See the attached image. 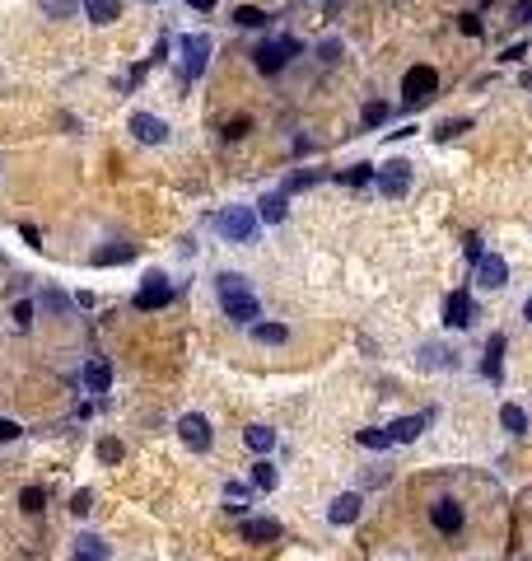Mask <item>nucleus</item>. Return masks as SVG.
<instances>
[{"label": "nucleus", "instance_id": "f257e3e1", "mask_svg": "<svg viewBox=\"0 0 532 561\" xmlns=\"http://www.w3.org/2000/svg\"><path fill=\"white\" fill-rule=\"evenodd\" d=\"M215 290H220V309L233 323H257V318H262V304H257L253 285H248L238 271H220V276H215Z\"/></svg>", "mask_w": 532, "mask_h": 561}, {"label": "nucleus", "instance_id": "f03ea898", "mask_svg": "<svg viewBox=\"0 0 532 561\" xmlns=\"http://www.w3.org/2000/svg\"><path fill=\"white\" fill-rule=\"evenodd\" d=\"M215 229H220L229 244H253L257 239V211L253 206H224L215 215Z\"/></svg>", "mask_w": 532, "mask_h": 561}, {"label": "nucleus", "instance_id": "7ed1b4c3", "mask_svg": "<svg viewBox=\"0 0 532 561\" xmlns=\"http://www.w3.org/2000/svg\"><path fill=\"white\" fill-rule=\"evenodd\" d=\"M430 94H439V70L421 61V66H411L406 75H401V103H406V108H421Z\"/></svg>", "mask_w": 532, "mask_h": 561}, {"label": "nucleus", "instance_id": "20e7f679", "mask_svg": "<svg viewBox=\"0 0 532 561\" xmlns=\"http://www.w3.org/2000/svg\"><path fill=\"white\" fill-rule=\"evenodd\" d=\"M182 80H196L201 70L211 66V38L206 33H182Z\"/></svg>", "mask_w": 532, "mask_h": 561}, {"label": "nucleus", "instance_id": "39448f33", "mask_svg": "<svg viewBox=\"0 0 532 561\" xmlns=\"http://www.w3.org/2000/svg\"><path fill=\"white\" fill-rule=\"evenodd\" d=\"M168 300H173V285H168L164 271H150V276L140 280V290H135V309H140V314H155Z\"/></svg>", "mask_w": 532, "mask_h": 561}, {"label": "nucleus", "instance_id": "423d86ee", "mask_svg": "<svg viewBox=\"0 0 532 561\" xmlns=\"http://www.w3.org/2000/svg\"><path fill=\"white\" fill-rule=\"evenodd\" d=\"M294 52H299V38H276V43H262L253 56H257V70H262V75H276Z\"/></svg>", "mask_w": 532, "mask_h": 561}, {"label": "nucleus", "instance_id": "0eeeda50", "mask_svg": "<svg viewBox=\"0 0 532 561\" xmlns=\"http://www.w3.org/2000/svg\"><path fill=\"white\" fill-rule=\"evenodd\" d=\"M131 131H135L140 146H164L168 141V122L155 117V112H131Z\"/></svg>", "mask_w": 532, "mask_h": 561}, {"label": "nucleus", "instance_id": "6e6552de", "mask_svg": "<svg viewBox=\"0 0 532 561\" xmlns=\"http://www.w3.org/2000/svg\"><path fill=\"white\" fill-rule=\"evenodd\" d=\"M177 435H182V445L187 449H211V421H206V416L201 412H187L182 416V421H177Z\"/></svg>", "mask_w": 532, "mask_h": 561}, {"label": "nucleus", "instance_id": "1a4fd4ad", "mask_svg": "<svg viewBox=\"0 0 532 561\" xmlns=\"http://www.w3.org/2000/svg\"><path fill=\"white\" fill-rule=\"evenodd\" d=\"M411 187V164H383L378 168V192H383V197H401V192Z\"/></svg>", "mask_w": 532, "mask_h": 561}, {"label": "nucleus", "instance_id": "9d476101", "mask_svg": "<svg viewBox=\"0 0 532 561\" xmlns=\"http://www.w3.org/2000/svg\"><path fill=\"white\" fill-rule=\"evenodd\" d=\"M477 280L486 285V290H499V285L509 280V262L495 258V253H481L477 258Z\"/></svg>", "mask_w": 532, "mask_h": 561}, {"label": "nucleus", "instance_id": "9b49d317", "mask_svg": "<svg viewBox=\"0 0 532 561\" xmlns=\"http://www.w3.org/2000/svg\"><path fill=\"white\" fill-rule=\"evenodd\" d=\"M430 426V412H421V416H401V421H392L388 426V440L392 445H411V440H421V430Z\"/></svg>", "mask_w": 532, "mask_h": 561}, {"label": "nucleus", "instance_id": "f8f14e48", "mask_svg": "<svg viewBox=\"0 0 532 561\" xmlns=\"http://www.w3.org/2000/svg\"><path fill=\"white\" fill-rule=\"evenodd\" d=\"M443 323H448V327H467V323H472V295H467V290L448 295V304H443Z\"/></svg>", "mask_w": 532, "mask_h": 561}, {"label": "nucleus", "instance_id": "ddd939ff", "mask_svg": "<svg viewBox=\"0 0 532 561\" xmlns=\"http://www.w3.org/2000/svg\"><path fill=\"white\" fill-rule=\"evenodd\" d=\"M360 510H365V501H360V496L355 491H345V496H336L332 501V510H327V519H332V524H355V519H360Z\"/></svg>", "mask_w": 532, "mask_h": 561}, {"label": "nucleus", "instance_id": "4468645a", "mask_svg": "<svg viewBox=\"0 0 532 561\" xmlns=\"http://www.w3.org/2000/svg\"><path fill=\"white\" fill-rule=\"evenodd\" d=\"M430 519H434L439 533H458V528H462V505H458V501H439L430 510Z\"/></svg>", "mask_w": 532, "mask_h": 561}, {"label": "nucleus", "instance_id": "2eb2a0df", "mask_svg": "<svg viewBox=\"0 0 532 561\" xmlns=\"http://www.w3.org/2000/svg\"><path fill=\"white\" fill-rule=\"evenodd\" d=\"M84 388H89V393H108V388H112V365H108V360L94 356V360L84 365Z\"/></svg>", "mask_w": 532, "mask_h": 561}, {"label": "nucleus", "instance_id": "dca6fc26", "mask_svg": "<svg viewBox=\"0 0 532 561\" xmlns=\"http://www.w3.org/2000/svg\"><path fill=\"white\" fill-rule=\"evenodd\" d=\"M499 374H504V332H490V342H486V379L499 383Z\"/></svg>", "mask_w": 532, "mask_h": 561}, {"label": "nucleus", "instance_id": "f3484780", "mask_svg": "<svg viewBox=\"0 0 532 561\" xmlns=\"http://www.w3.org/2000/svg\"><path fill=\"white\" fill-rule=\"evenodd\" d=\"M285 192H271V197H262V202H257V220H266V224H280L285 220Z\"/></svg>", "mask_w": 532, "mask_h": 561}, {"label": "nucleus", "instance_id": "a211bd4d", "mask_svg": "<svg viewBox=\"0 0 532 561\" xmlns=\"http://www.w3.org/2000/svg\"><path fill=\"white\" fill-rule=\"evenodd\" d=\"M135 258V248L131 244H108V248H99V253H94V267H117V262H131Z\"/></svg>", "mask_w": 532, "mask_h": 561}, {"label": "nucleus", "instance_id": "6ab92c4d", "mask_svg": "<svg viewBox=\"0 0 532 561\" xmlns=\"http://www.w3.org/2000/svg\"><path fill=\"white\" fill-rule=\"evenodd\" d=\"M243 538L248 543H276L280 538V524H276V519H248V524H243Z\"/></svg>", "mask_w": 532, "mask_h": 561}, {"label": "nucleus", "instance_id": "aec40b11", "mask_svg": "<svg viewBox=\"0 0 532 561\" xmlns=\"http://www.w3.org/2000/svg\"><path fill=\"white\" fill-rule=\"evenodd\" d=\"M243 440H248L253 454H271V449H276V430H271V426H248Z\"/></svg>", "mask_w": 532, "mask_h": 561}, {"label": "nucleus", "instance_id": "412c9836", "mask_svg": "<svg viewBox=\"0 0 532 561\" xmlns=\"http://www.w3.org/2000/svg\"><path fill=\"white\" fill-rule=\"evenodd\" d=\"M84 14H89V23H112L122 14V5L117 0H84Z\"/></svg>", "mask_w": 532, "mask_h": 561}, {"label": "nucleus", "instance_id": "4be33fe9", "mask_svg": "<svg viewBox=\"0 0 532 561\" xmlns=\"http://www.w3.org/2000/svg\"><path fill=\"white\" fill-rule=\"evenodd\" d=\"M253 337L262 342V347H280V342L289 337V327L285 323H253Z\"/></svg>", "mask_w": 532, "mask_h": 561}, {"label": "nucleus", "instance_id": "5701e85b", "mask_svg": "<svg viewBox=\"0 0 532 561\" xmlns=\"http://www.w3.org/2000/svg\"><path fill=\"white\" fill-rule=\"evenodd\" d=\"M499 426L509 430V435H523V430H528V412H523V407H499Z\"/></svg>", "mask_w": 532, "mask_h": 561}, {"label": "nucleus", "instance_id": "b1692460", "mask_svg": "<svg viewBox=\"0 0 532 561\" xmlns=\"http://www.w3.org/2000/svg\"><path fill=\"white\" fill-rule=\"evenodd\" d=\"M38 5H43L47 19H75L79 14V0H38Z\"/></svg>", "mask_w": 532, "mask_h": 561}, {"label": "nucleus", "instance_id": "393cba45", "mask_svg": "<svg viewBox=\"0 0 532 561\" xmlns=\"http://www.w3.org/2000/svg\"><path fill=\"white\" fill-rule=\"evenodd\" d=\"M75 557H79V561H108V543H99V538H79V543H75Z\"/></svg>", "mask_w": 532, "mask_h": 561}, {"label": "nucleus", "instance_id": "a878e982", "mask_svg": "<svg viewBox=\"0 0 532 561\" xmlns=\"http://www.w3.org/2000/svg\"><path fill=\"white\" fill-rule=\"evenodd\" d=\"M19 505H23V515H43V505H47V491H43V486H23Z\"/></svg>", "mask_w": 532, "mask_h": 561}, {"label": "nucleus", "instance_id": "bb28decb", "mask_svg": "<svg viewBox=\"0 0 532 561\" xmlns=\"http://www.w3.org/2000/svg\"><path fill=\"white\" fill-rule=\"evenodd\" d=\"M233 23H238V28H262L266 14L257 10V5H238V10H233Z\"/></svg>", "mask_w": 532, "mask_h": 561}, {"label": "nucleus", "instance_id": "cd10ccee", "mask_svg": "<svg viewBox=\"0 0 532 561\" xmlns=\"http://www.w3.org/2000/svg\"><path fill=\"white\" fill-rule=\"evenodd\" d=\"M369 178H374V164H350V168L341 173V183H345V187H365Z\"/></svg>", "mask_w": 532, "mask_h": 561}, {"label": "nucleus", "instance_id": "c85d7f7f", "mask_svg": "<svg viewBox=\"0 0 532 561\" xmlns=\"http://www.w3.org/2000/svg\"><path fill=\"white\" fill-rule=\"evenodd\" d=\"M253 482L262 486V491H276V468H271V463H253Z\"/></svg>", "mask_w": 532, "mask_h": 561}, {"label": "nucleus", "instance_id": "c756f323", "mask_svg": "<svg viewBox=\"0 0 532 561\" xmlns=\"http://www.w3.org/2000/svg\"><path fill=\"white\" fill-rule=\"evenodd\" d=\"M383 122H388V103L374 99V103L365 108V126H383Z\"/></svg>", "mask_w": 532, "mask_h": 561}, {"label": "nucleus", "instance_id": "7c9ffc66", "mask_svg": "<svg viewBox=\"0 0 532 561\" xmlns=\"http://www.w3.org/2000/svg\"><path fill=\"white\" fill-rule=\"evenodd\" d=\"M99 459L103 463H122V440H99Z\"/></svg>", "mask_w": 532, "mask_h": 561}, {"label": "nucleus", "instance_id": "2f4dec72", "mask_svg": "<svg viewBox=\"0 0 532 561\" xmlns=\"http://www.w3.org/2000/svg\"><path fill=\"white\" fill-rule=\"evenodd\" d=\"M360 445L365 449H388L392 440H388V430H360Z\"/></svg>", "mask_w": 532, "mask_h": 561}, {"label": "nucleus", "instance_id": "473e14b6", "mask_svg": "<svg viewBox=\"0 0 532 561\" xmlns=\"http://www.w3.org/2000/svg\"><path fill=\"white\" fill-rule=\"evenodd\" d=\"M14 327H19V332H23V327H28V323H33V304H28V300H19V304H14Z\"/></svg>", "mask_w": 532, "mask_h": 561}, {"label": "nucleus", "instance_id": "72a5a7b5", "mask_svg": "<svg viewBox=\"0 0 532 561\" xmlns=\"http://www.w3.org/2000/svg\"><path fill=\"white\" fill-rule=\"evenodd\" d=\"M462 131H467V122L458 117V122H443L439 131H434V141H453V136H462Z\"/></svg>", "mask_w": 532, "mask_h": 561}, {"label": "nucleus", "instance_id": "f704fd0d", "mask_svg": "<svg viewBox=\"0 0 532 561\" xmlns=\"http://www.w3.org/2000/svg\"><path fill=\"white\" fill-rule=\"evenodd\" d=\"M70 510H75V515H89V510H94V491H75L70 496Z\"/></svg>", "mask_w": 532, "mask_h": 561}, {"label": "nucleus", "instance_id": "c9c22d12", "mask_svg": "<svg viewBox=\"0 0 532 561\" xmlns=\"http://www.w3.org/2000/svg\"><path fill=\"white\" fill-rule=\"evenodd\" d=\"M458 28H462L467 38H481V19H477V14H462V19H458Z\"/></svg>", "mask_w": 532, "mask_h": 561}, {"label": "nucleus", "instance_id": "e433bc0d", "mask_svg": "<svg viewBox=\"0 0 532 561\" xmlns=\"http://www.w3.org/2000/svg\"><path fill=\"white\" fill-rule=\"evenodd\" d=\"M23 430H19V421H5V416H0V445H5V440H19Z\"/></svg>", "mask_w": 532, "mask_h": 561}, {"label": "nucleus", "instance_id": "4c0bfd02", "mask_svg": "<svg viewBox=\"0 0 532 561\" xmlns=\"http://www.w3.org/2000/svg\"><path fill=\"white\" fill-rule=\"evenodd\" d=\"M322 173H294V178H289V192H299V187H313V183H318Z\"/></svg>", "mask_w": 532, "mask_h": 561}, {"label": "nucleus", "instance_id": "58836bf2", "mask_svg": "<svg viewBox=\"0 0 532 561\" xmlns=\"http://www.w3.org/2000/svg\"><path fill=\"white\" fill-rule=\"evenodd\" d=\"M318 56H322V61H336V56H341V43H336V38H332V43H322Z\"/></svg>", "mask_w": 532, "mask_h": 561}, {"label": "nucleus", "instance_id": "ea45409f", "mask_svg": "<svg viewBox=\"0 0 532 561\" xmlns=\"http://www.w3.org/2000/svg\"><path fill=\"white\" fill-rule=\"evenodd\" d=\"M514 19H519V23H532V0H519V5H514Z\"/></svg>", "mask_w": 532, "mask_h": 561}, {"label": "nucleus", "instance_id": "a19ab883", "mask_svg": "<svg viewBox=\"0 0 532 561\" xmlns=\"http://www.w3.org/2000/svg\"><path fill=\"white\" fill-rule=\"evenodd\" d=\"M19 234H23V244H28V248H43V234H38V229H33V224H23V229H19Z\"/></svg>", "mask_w": 532, "mask_h": 561}, {"label": "nucleus", "instance_id": "79ce46f5", "mask_svg": "<svg viewBox=\"0 0 532 561\" xmlns=\"http://www.w3.org/2000/svg\"><path fill=\"white\" fill-rule=\"evenodd\" d=\"M224 496H229V501H243L248 486H243V482H229V486H224Z\"/></svg>", "mask_w": 532, "mask_h": 561}, {"label": "nucleus", "instance_id": "37998d69", "mask_svg": "<svg viewBox=\"0 0 532 561\" xmlns=\"http://www.w3.org/2000/svg\"><path fill=\"white\" fill-rule=\"evenodd\" d=\"M243 131H248V117H238V122H229V131H224V136H229V141H238Z\"/></svg>", "mask_w": 532, "mask_h": 561}, {"label": "nucleus", "instance_id": "c03bdc74", "mask_svg": "<svg viewBox=\"0 0 532 561\" xmlns=\"http://www.w3.org/2000/svg\"><path fill=\"white\" fill-rule=\"evenodd\" d=\"M481 253H486V248H481V239H477V234H472V239H467V258L477 262V258H481Z\"/></svg>", "mask_w": 532, "mask_h": 561}, {"label": "nucleus", "instance_id": "a18cd8bd", "mask_svg": "<svg viewBox=\"0 0 532 561\" xmlns=\"http://www.w3.org/2000/svg\"><path fill=\"white\" fill-rule=\"evenodd\" d=\"M187 5H192V10H201V14H206V10H215V0H187Z\"/></svg>", "mask_w": 532, "mask_h": 561}, {"label": "nucleus", "instance_id": "49530a36", "mask_svg": "<svg viewBox=\"0 0 532 561\" xmlns=\"http://www.w3.org/2000/svg\"><path fill=\"white\" fill-rule=\"evenodd\" d=\"M523 89H532V70H528V75H523Z\"/></svg>", "mask_w": 532, "mask_h": 561}, {"label": "nucleus", "instance_id": "de8ad7c7", "mask_svg": "<svg viewBox=\"0 0 532 561\" xmlns=\"http://www.w3.org/2000/svg\"><path fill=\"white\" fill-rule=\"evenodd\" d=\"M523 314H528V318H532V300H528V304H523Z\"/></svg>", "mask_w": 532, "mask_h": 561}]
</instances>
